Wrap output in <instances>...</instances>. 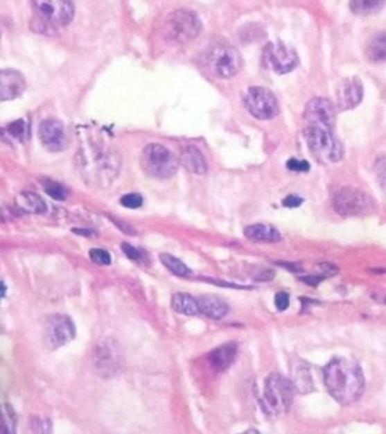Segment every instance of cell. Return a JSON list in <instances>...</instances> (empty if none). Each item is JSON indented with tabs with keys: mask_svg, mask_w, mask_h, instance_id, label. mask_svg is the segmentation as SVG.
Returning <instances> with one entry per match:
<instances>
[{
	"mask_svg": "<svg viewBox=\"0 0 386 434\" xmlns=\"http://www.w3.org/2000/svg\"><path fill=\"white\" fill-rule=\"evenodd\" d=\"M326 388L340 406H350L365 392V376L358 362L335 357L324 370Z\"/></svg>",
	"mask_w": 386,
	"mask_h": 434,
	"instance_id": "cell-1",
	"label": "cell"
},
{
	"mask_svg": "<svg viewBox=\"0 0 386 434\" xmlns=\"http://www.w3.org/2000/svg\"><path fill=\"white\" fill-rule=\"evenodd\" d=\"M335 128L324 125H307L303 130L304 138L319 161L337 163L344 156V148L333 133Z\"/></svg>",
	"mask_w": 386,
	"mask_h": 434,
	"instance_id": "cell-2",
	"label": "cell"
},
{
	"mask_svg": "<svg viewBox=\"0 0 386 434\" xmlns=\"http://www.w3.org/2000/svg\"><path fill=\"white\" fill-rule=\"evenodd\" d=\"M81 166L84 168V175L87 179H94V184L107 185L112 182L120 171V158L116 153L104 148H92L86 155H82Z\"/></svg>",
	"mask_w": 386,
	"mask_h": 434,
	"instance_id": "cell-3",
	"label": "cell"
},
{
	"mask_svg": "<svg viewBox=\"0 0 386 434\" xmlns=\"http://www.w3.org/2000/svg\"><path fill=\"white\" fill-rule=\"evenodd\" d=\"M204 60L210 71L219 79H231L240 71L242 55L229 42L220 40L210 45L205 51Z\"/></svg>",
	"mask_w": 386,
	"mask_h": 434,
	"instance_id": "cell-4",
	"label": "cell"
},
{
	"mask_svg": "<svg viewBox=\"0 0 386 434\" xmlns=\"http://www.w3.org/2000/svg\"><path fill=\"white\" fill-rule=\"evenodd\" d=\"M202 31L200 17L187 9H179L168 16L164 24V37L174 44H187L195 40Z\"/></svg>",
	"mask_w": 386,
	"mask_h": 434,
	"instance_id": "cell-5",
	"label": "cell"
},
{
	"mask_svg": "<svg viewBox=\"0 0 386 434\" xmlns=\"http://www.w3.org/2000/svg\"><path fill=\"white\" fill-rule=\"evenodd\" d=\"M140 164L148 175L159 179H169L177 171V158L161 144H149L143 150Z\"/></svg>",
	"mask_w": 386,
	"mask_h": 434,
	"instance_id": "cell-6",
	"label": "cell"
},
{
	"mask_svg": "<svg viewBox=\"0 0 386 434\" xmlns=\"http://www.w3.org/2000/svg\"><path fill=\"white\" fill-rule=\"evenodd\" d=\"M295 396V385L280 374H270L265 381L263 399L272 414H284L290 410Z\"/></svg>",
	"mask_w": 386,
	"mask_h": 434,
	"instance_id": "cell-7",
	"label": "cell"
},
{
	"mask_svg": "<svg viewBox=\"0 0 386 434\" xmlns=\"http://www.w3.org/2000/svg\"><path fill=\"white\" fill-rule=\"evenodd\" d=\"M333 208L342 216H367L376 211L372 197L354 187H343L333 197Z\"/></svg>",
	"mask_w": 386,
	"mask_h": 434,
	"instance_id": "cell-8",
	"label": "cell"
},
{
	"mask_svg": "<svg viewBox=\"0 0 386 434\" xmlns=\"http://www.w3.org/2000/svg\"><path fill=\"white\" fill-rule=\"evenodd\" d=\"M244 105L257 120L267 121L279 115V103L268 88L252 86L244 96Z\"/></svg>",
	"mask_w": 386,
	"mask_h": 434,
	"instance_id": "cell-9",
	"label": "cell"
},
{
	"mask_svg": "<svg viewBox=\"0 0 386 434\" xmlns=\"http://www.w3.org/2000/svg\"><path fill=\"white\" fill-rule=\"evenodd\" d=\"M262 60L265 68L277 74H288L298 65L297 53L283 42H270L263 50Z\"/></svg>",
	"mask_w": 386,
	"mask_h": 434,
	"instance_id": "cell-10",
	"label": "cell"
},
{
	"mask_svg": "<svg viewBox=\"0 0 386 434\" xmlns=\"http://www.w3.org/2000/svg\"><path fill=\"white\" fill-rule=\"evenodd\" d=\"M33 6L40 19L55 27H65L74 17L71 0H33Z\"/></svg>",
	"mask_w": 386,
	"mask_h": 434,
	"instance_id": "cell-11",
	"label": "cell"
},
{
	"mask_svg": "<svg viewBox=\"0 0 386 434\" xmlns=\"http://www.w3.org/2000/svg\"><path fill=\"white\" fill-rule=\"evenodd\" d=\"M75 337V324L67 315H53L44 327V342L50 349H60Z\"/></svg>",
	"mask_w": 386,
	"mask_h": 434,
	"instance_id": "cell-12",
	"label": "cell"
},
{
	"mask_svg": "<svg viewBox=\"0 0 386 434\" xmlns=\"http://www.w3.org/2000/svg\"><path fill=\"white\" fill-rule=\"evenodd\" d=\"M303 117L307 125L335 128V107L332 102L326 98H313L304 109Z\"/></svg>",
	"mask_w": 386,
	"mask_h": 434,
	"instance_id": "cell-13",
	"label": "cell"
},
{
	"mask_svg": "<svg viewBox=\"0 0 386 434\" xmlns=\"http://www.w3.org/2000/svg\"><path fill=\"white\" fill-rule=\"evenodd\" d=\"M39 137L44 148L51 153H60L67 148L64 125L58 120L49 119L42 121L39 128Z\"/></svg>",
	"mask_w": 386,
	"mask_h": 434,
	"instance_id": "cell-14",
	"label": "cell"
},
{
	"mask_svg": "<svg viewBox=\"0 0 386 434\" xmlns=\"http://www.w3.org/2000/svg\"><path fill=\"white\" fill-rule=\"evenodd\" d=\"M94 360L96 370L104 378L115 374L119 368V352L115 344L110 340L98 344L94 349Z\"/></svg>",
	"mask_w": 386,
	"mask_h": 434,
	"instance_id": "cell-15",
	"label": "cell"
},
{
	"mask_svg": "<svg viewBox=\"0 0 386 434\" xmlns=\"http://www.w3.org/2000/svg\"><path fill=\"white\" fill-rule=\"evenodd\" d=\"M363 85L358 76L346 78L337 91V104L340 110H351L362 102Z\"/></svg>",
	"mask_w": 386,
	"mask_h": 434,
	"instance_id": "cell-16",
	"label": "cell"
},
{
	"mask_svg": "<svg viewBox=\"0 0 386 434\" xmlns=\"http://www.w3.org/2000/svg\"><path fill=\"white\" fill-rule=\"evenodd\" d=\"M26 89L24 75L14 69H5L0 73V98L1 101H11L19 97Z\"/></svg>",
	"mask_w": 386,
	"mask_h": 434,
	"instance_id": "cell-17",
	"label": "cell"
},
{
	"mask_svg": "<svg viewBox=\"0 0 386 434\" xmlns=\"http://www.w3.org/2000/svg\"><path fill=\"white\" fill-rule=\"evenodd\" d=\"M238 354V345L236 342H226L224 345L214 349L208 356L209 363L215 370L224 372L228 370L236 361Z\"/></svg>",
	"mask_w": 386,
	"mask_h": 434,
	"instance_id": "cell-18",
	"label": "cell"
},
{
	"mask_svg": "<svg viewBox=\"0 0 386 434\" xmlns=\"http://www.w3.org/2000/svg\"><path fill=\"white\" fill-rule=\"evenodd\" d=\"M180 162L186 168L187 171H191L197 175H203L208 171V164L205 161L203 153L195 146H187L184 148L180 155Z\"/></svg>",
	"mask_w": 386,
	"mask_h": 434,
	"instance_id": "cell-19",
	"label": "cell"
},
{
	"mask_svg": "<svg viewBox=\"0 0 386 434\" xmlns=\"http://www.w3.org/2000/svg\"><path fill=\"white\" fill-rule=\"evenodd\" d=\"M244 234L247 239L257 243H278L281 239V234L275 227L265 223L247 226Z\"/></svg>",
	"mask_w": 386,
	"mask_h": 434,
	"instance_id": "cell-20",
	"label": "cell"
},
{
	"mask_svg": "<svg viewBox=\"0 0 386 434\" xmlns=\"http://www.w3.org/2000/svg\"><path fill=\"white\" fill-rule=\"evenodd\" d=\"M198 304H200V314L213 320L224 319L229 310L227 303H225L224 300L214 296L200 297L198 300Z\"/></svg>",
	"mask_w": 386,
	"mask_h": 434,
	"instance_id": "cell-21",
	"label": "cell"
},
{
	"mask_svg": "<svg viewBox=\"0 0 386 434\" xmlns=\"http://www.w3.org/2000/svg\"><path fill=\"white\" fill-rule=\"evenodd\" d=\"M366 57L372 63H382L386 60V32L376 33L369 37L366 50Z\"/></svg>",
	"mask_w": 386,
	"mask_h": 434,
	"instance_id": "cell-22",
	"label": "cell"
},
{
	"mask_svg": "<svg viewBox=\"0 0 386 434\" xmlns=\"http://www.w3.org/2000/svg\"><path fill=\"white\" fill-rule=\"evenodd\" d=\"M16 205L24 213L44 214L47 211V205L44 199L33 192L19 193L16 197Z\"/></svg>",
	"mask_w": 386,
	"mask_h": 434,
	"instance_id": "cell-23",
	"label": "cell"
},
{
	"mask_svg": "<svg viewBox=\"0 0 386 434\" xmlns=\"http://www.w3.org/2000/svg\"><path fill=\"white\" fill-rule=\"evenodd\" d=\"M172 308L179 314L188 316L200 314L198 300L187 293H175L172 298Z\"/></svg>",
	"mask_w": 386,
	"mask_h": 434,
	"instance_id": "cell-24",
	"label": "cell"
},
{
	"mask_svg": "<svg viewBox=\"0 0 386 434\" xmlns=\"http://www.w3.org/2000/svg\"><path fill=\"white\" fill-rule=\"evenodd\" d=\"M385 5L386 0H350V9L360 16L378 14Z\"/></svg>",
	"mask_w": 386,
	"mask_h": 434,
	"instance_id": "cell-25",
	"label": "cell"
},
{
	"mask_svg": "<svg viewBox=\"0 0 386 434\" xmlns=\"http://www.w3.org/2000/svg\"><path fill=\"white\" fill-rule=\"evenodd\" d=\"M159 259L168 270H170L173 274H175L177 277H188L191 274V269L172 254H159Z\"/></svg>",
	"mask_w": 386,
	"mask_h": 434,
	"instance_id": "cell-26",
	"label": "cell"
},
{
	"mask_svg": "<svg viewBox=\"0 0 386 434\" xmlns=\"http://www.w3.org/2000/svg\"><path fill=\"white\" fill-rule=\"evenodd\" d=\"M295 375H296V381L293 383L295 388H299L301 392H309L313 388L310 373H309L307 365L301 361H299V370H297Z\"/></svg>",
	"mask_w": 386,
	"mask_h": 434,
	"instance_id": "cell-27",
	"label": "cell"
},
{
	"mask_svg": "<svg viewBox=\"0 0 386 434\" xmlns=\"http://www.w3.org/2000/svg\"><path fill=\"white\" fill-rule=\"evenodd\" d=\"M4 134L17 141H24L27 137V125L24 120L15 121L5 127Z\"/></svg>",
	"mask_w": 386,
	"mask_h": 434,
	"instance_id": "cell-28",
	"label": "cell"
},
{
	"mask_svg": "<svg viewBox=\"0 0 386 434\" xmlns=\"http://www.w3.org/2000/svg\"><path fill=\"white\" fill-rule=\"evenodd\" d=\"M44 190L50 197L56 199V200H64L68 196V192L64 187L61 184H57L53 181H47L46 184L44 185Z\"/></svg>",
	"mask_w": 386,
	"mask_h": 434,
	"instance_id": "cell-29",
	"label": "cell"
},
{
	"mask_svg": "<svg viewBox=\"0 0 386 434\" xmlns=\"http://www.w3.org/2000/svg\"><path fill=\"white\" fill-rule=\"evenodd\" d=\"M3 417H4V427L3 431L5 433H15L16 431V415H15L12 408L9 407L8 404H5L3 409Z\"/></svg>",
	"mask_w": 386,
	"mask_h": 434,
	"instance_id": "cell-30",
	"label": "cell"
},
{
	"mask_svg": "<svg viewBox=\"0 0 386 434\" xmlns=\"http://www.w3.org/2000/svg\"><path fill=\"white\" fill-rule=\"evenodd\" d=\"M89 259L94 261V263L100 266H109L112 263V256L107 250L91 249L89 250Z\"/></svg>",
	"mask_w": 386,
	"mask_h": 434,
	"instance_id": "cell-31",
	"label": "cell"
},
{
	"mask_svg": "<svg viewBox=\"0 0 386 434\" xmlns=\"http://www.w3.org/2000/svg\"><path fill=\"white\" fill-rule=\"evenodd\" d=\"M120 203L125 208L138 209L144 203V199H143V196L139 193L125 194L120 200Z\"/></svg>",
	"mask_w": 386,
	"mask_h": 434,
	"instance_id": "cell-32",
	"label": "cell"
},
{
	"mask_svg": "<svg viewBox=\"0 0 386 434\" xmlns=\"http://www.w3.org/2000/svg\"><path fill=\"white\" fill-rule=\"evenodd\" d=\"M33 430L39 433H50L51 432V421L45 417H35L32 420Z\"/></svg>",
	"mask_w": 386,
	"mask_h": 434,
	"instance_id": "cell-33",
	"label": "cell"
},
{
	"mask_svg": "<svg viewBox=\"0 0 386 434\" xmlns=\"http://www.w3.org/2000/svg\"><path fill=\"white\" fill-rule=\"evenodd\" d=\"M288 169L291 171H296V173H307L310 169V164L307 161H299L297 158H291L286 163Z\"/></svg>",
	"mask_w": 386,
	"mask_h": 434,
	"instance_id": "cell-34",
	"label": "cell"
},
{
	"mask_svg": "<svg viewBox=\"0 0 386 434\" xmlns=\"http://www.w3.org/2000/svg\"><path fill=\"white\" fill-rule=\"evenodd\" d=\"M121 248L127 257L132 259V261H134V262L135 261H137V262H139V261H143V259H144V254H143V252H141L139 249L134 248V246H132V245L130 244H122Z\"/></svg>",
	"mask_w": 386,
	"mask_h": 434,
	"instance_id": "cell-35",
	"label": "cell"
},
{
	"mask_svg": "<svg viewBox=\"0 0 386 434\" xmlns=\"http://www.w3.org/2000/svg\"><path fill=\"white\" fill-rule=\"evenodd\" d=\"M275 306L280 311H284L288 309L290 305V296L286 292H279L275 295Z\"/></svg>",
	"mask_w": 386,
	"mask_h": 434,
	"instance_id": "cell-36",
	"label": "cell"
},
{
	"mask_svg": "<svg viewBox=\"0 0 386 434\" xmlns=\"http://www.w3.org/2000/svg\"><path fill=\"white\" fill-rule=\"evenodd\" d=\"M303 198L295 196V194H290L286 198L283 200V205L286 208H298L299 205H302Z\"/></svg>",
	"mask_w": 386,
	"mask_h": 434,
	"instance_id": "cell-37",
	"label": "cell"
},
{
	"mask_svg": "<svg viewBox=\"0 0 386 434\" xmlns=\"http://www.w3.org/2000/svg\"><path fill=\"white\" fill-rule=\"evenodd\" d=\"M303 282H307L312 286H317L319 282L322 281V277H306L302 279Z\"/></svg>",
	"mask_w": 386,
	"mask_h": 434,
	"instance_id": "cell-38",
	"label": "cell"
},
{
	"mask_svg": "<svg viewBox=\"0 0 386 434\" xmlns=\"http://www.w3.org/2000/svg\"><path fill=\"white\" fill-rule=\"evenodd\" d=\"M5 293H6V286H5V282L1 281V297L4 298Z\"/></svg>",
	"mask_w": 386,
	"mask_h": 434,
	"instance_id": "cell-39",
	"label": "cell"
}]
</instances>
